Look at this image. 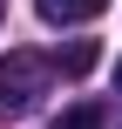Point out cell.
<instances>
[{"instance_id": "obj_1", "label": "cell", "mask_w": 122, "mask_h": 129, "mask_svg": "<svg viewBox=\"0 0 122 129\" xmlns=\"http://www.w3.org/2000/svg\"><path fill=\"white\" fill-rule=\"evenodd\" d=\"M41 88H48V61L41 54H7L0 61V102L7 109H34Z\"/></svg>"}, {"instance_id": "obj_5", "label": "cell", "mask_w": 122, "mask_h": 129, "mask_svg": "<svg viewBox=\"0 0 122 129\" xmlns=\"http://www.w3.org/2000/svg\"><path fill=\"white\" fill-rule=\"evenodd\" d=\"M115 88H122V61H115Z\"/></svg>"}, {"instance_id": "obj_4", "label": "cell", "mask_w": 122, "mask_h": 129, "mask_svg": "<svg viewBox=\"0 0 122 129\" xmlns=\"http://www.w3.org/2000/svg\"><path fill=\"white\" fill-rule=\"evenodd\" d=\"M54 68H61V75H88V68H95V41H68V48L54 54Z\"/></svg>"}, {"instance_id": "obj_6", "label": "cell", "mask_w": 122, "mask_h": 129, "mask_svg": "<svg viewBox=\"0 0 122 129\" xmlns=\"http://www.w3.org/2000/svg\"><path fill=\"white\" fill-rule=\"evenodd\" d=\"M0 14H7V0H0Z\"/></svg>"}, {"instance_id": "obj_2", "label": "cell", "mask_w": 122, "mask_h": 129, "mask_svg": "<svg viewBox=\"0 0 122 129\" xmlns=\"http://www.w3.org/2000/svg\"><path fill=\"white\" fill-rule=\"evenodd\" d=\"M109 0H34V14L48 20V27H82V20H95Z\"/></svg>"}, {"instance_id": "obj_3", "label": "cell", "mask_w": 122, "mask_h": 129, "mask_svg": "<svg viewBox=\"0 0 122 129\" xmlns=\"http://www.w3.org/2000/svg\"><path fill=\"white\" fill-rule=\"evenodd\" d=\"M54 129H109V109L102 102H75V109H61Z\"/></svg>"}]
</instances>
